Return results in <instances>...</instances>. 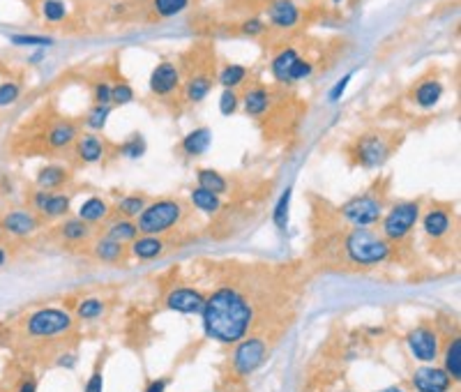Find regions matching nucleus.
<instances>
[{
    "label": "nucleus",
    "instance_id": "obj_1",
    "mask_svg": "<svg viewBox=\"0 0 461 392\" xmlns=\"http://www.w3.org/2000/svg\"><path fill=\"white\" fill-rule=\"evenodd\" d=\"M203 328L210 339L233 344L247 335L251 323V307L240 291L231 286L217 289L203 305Z\"/></svg>",
    "mask_w": 461,
    "mask_h": 392
},
{
    "label": "nucleus",
    "instance_id": "obj_2",
    "mask_svg": "<svg viewBox=\"0 0 461 392\" xmlns=\"http://www.w3.org/2000/svg\"><path fill=\"white\" fill-rule=\"evenodd\" d=\"M348 258L360 265L381 263L390 256V243L372 229H353L343 243Z\"/></svg>",
    "mask_w": 461,
    "mask_h": 392
},
{
    "label": "nucleus",
    "instance_id": "obj_3",
    "mask_svg": "<svg viewBox=\"0 0 461 392\" xmlns=\"http://www.w3.org/2000/svg\"><path fill=\"white\" fill-rule=\"evenodd\" d=\"M182 206L175 198H159L144 208V213L137 217L139 233L146 236H159V233L173 229L182 220Z\"/></svg>",
    "mask_w": 461,
    "mask_h": 392
},
{
    "label": "nucleus",
    "instance_id": "obj_4",
    "mask_svg": "<svg viewBox=\"0 0 461 392\" xmlns=\"http://www.w3.org/2000/svg\"><path fill=\"white\" fill-rule=\"evenodd\" d=\"M422 215L420 201H399L390 208L388 213H383V238L385 240H404L413 227L417 224Z\"/></svg>",
    "mask_w": 461,
    "mask_h": 392
},
{
    "label": "nucleus",
    "instance_id": "obj_5",
    "mask_svg": "<svg viewBox=\"0 0 461 392\" xmlns=\"http://www.w3.org/2000/svg\"><path fill=\"white\" fill-rule=\"evenodd\" d=\"M339 215L348 224H353L355 229H372L383 217V203L379 196L372 194V191H365V194L348 198V201L339 208Z\"/></svg>",
    "mask_w": 461,
    "mask_h": 392
},
{
    "label": "nucleus",
    "instance_id": "obj_6",
    "mask_svg": "<svg viewBox=\"0 0 461 392\" xmlns=\"http://www.w3.org/2000/svg\"><path fill=\"white\" fill-rule=\"evenodd\" d=\"M395 144L381 132H367L355 141V162L365 169H379L390 160Z\"/></svg>",
    "mask_w": 461,
    "mask_h": 392
},
{
    "label": "nucleus",
    "instance_id": "obj_7",
    "mask_svg": "<svg viewBox=\"0 0 461 392\" xmlns=\"http://www.w3.org/2000/svg\"><path fill=\"white\" fill-rule=\"evenodd\" d=\"M26 328L32 337H56L72 328V316L63 310L46 307V310H37L30 316Z\"/></svg>",
    "mask_w": 461,
    "mask_h": 392
},
{
    "label": "nucleus",
    "instance_id": "obj_8",
    "mask_svg": "<svg viewBox=\"0 0 461 392\" xmlns=\"http://www.w3.org/2000/svg\"><path fill=\"white\" fill-rule=\"evenodd\" d=\"M150 93L157 95V97H169L173 95L175 90L182 86L180 81V68L171 61H162L155 65V70L150 72Z\"/></svg>",
    "mask_w": 461,
    "mask_h": 392
},
{
    "label": "nucleus",
    "instance_id": "obj_9",
    "mask_svg": "<svg viewBox=\"0 0 461 392\" xmlns=\"http://www.w3.org/2000/svg\"><path fill=\"white\" fill-rule=\"evenodd\" d=\"M30 203H32V208H35L37 215L49 217V220H58V217H65L67 213H70L72 196L63 194V191L37 189L35 194L30 196Z\"/></svg>",
    "mask_w": 461,
    "mask_h": 392
},
{
    "label": "nucleus",
    "instance_id": "obj_10",
    "mask_svg": "<svg viewBox=\"0 0 461 392\" xmlns=\"http://www.w3.org/2000/svg\"><path fill=\"white\" fill-rule=\"evenodd\" d=\"M265 358V344L261 339H247L242 341L236 351V358H233V367H236V372L242 374V377H247V374L256 372L258 367H261Z\"/></svg>",
    "mask_w": 461,
    "mask_h": 392
},
{
    "label": "nucleus",
    "instance_id": "obj_11",
    "mask_svg": "<svg viewBox=\"0 0 461 392\" xmlns=\"http://www.w3.org/2000/svg\"><path fill=\"white\" fill-rule=\"evenodd\" d=\"M0 229L14 238H28L39 229V220L32 210H10L0 220Z\"/></svg>",
    "mask_w": 461,
    "mask_h": 392
},
{
    "label": "nucleus",
    "instance_id": "obj_12",
    "mask_svg": "<svg viewBox=\"0 0 461 392\" xmlns=\"http://www.w3.org/2000/svg\"><path fill=\"white\" fill-rule=\"evenodd\" d=\"M408 348L420 362H434L438 355V337L429 328H415L408 335Z\"/></svg>",
    "mask_w": 461,
    "mask_h": 392
},
{
    "label": "nucleus",
    "instance_id": "obj_13",
    "mask_svg": "<svg viewBox=\"0 0 461 392\" xmlns=\"http://www.w3.org/2000/svg\"><path fill=\"white\" fill-rule=\"evenodd\" d=\"M450 381L448 372L438 367H420L413 374V386L417 392H448Z\"/></svg>",
    "mask_w": 461,
    "mask_h": 392
},
{
    "label": "nucleus",
    "instance_id": "obj_14",
    "mask_svg": "<svg viewBox=\"0 0 461 392\" xmlns=\"http://www.w3.org/2000/svg\"><path fill=\"white\" fill-rule=\"evenodd\" d=\"M206 298L194 289H173L166 298V307L180 314H201L203 312Z\"/></svg>",
    "mask_w": 461,
    "mask_h": 392
},
{
    "label": "nucleus",
    "instance_id": "obj_15",
    "mask_svg": "<svg viewBox=\"0 0 461 392\" xmlns=\"http://www.w3.org/2000/svg\"><path fill=\"white\" fill-rule=\"evenodd\" d=\"M267 21H270V26L274 28H293L298 26L300 21V7L293 3V0H272L270 5H267Z\"/></svg>",
    "mask_w": 461,
    "mask_h": 392
},
{
    "label": "nucleus",
    "instance_id": "obj_16",
    "mask_svg": "<svg viewBox=\"0 0 461 392\" xmlns=\"http://www.w3.org/2000/svg\"><path fill=\"white\" fill-rule=\"evenodd\" d=\"M443 93H446V86H443V81L436 79V77H427V79L415 83L413 102H415L417 108H434L443 99Z\"/></svg>",
    "mask_w": 461,
    "mask_h": 392
},
{
    "label": "nucleus",
    "instance_id": "obj_17",
    "mask_svg": "<svg viewBox=\"0 0 461 392\" xmlns=\"http://www.w3.org/2000/svg\"><path fill=\"white\" fill-rule=\"evenodd\" d=\"M272 104V97L267 93L265 86H254L247 88L245 95L240 97V106L245 108V113L251 118H261L263 113H267V108Z\"/></svg>",
    "mask_w": 461,
    "mask_h": 392
},
{
    "label": "nucleus",
    "instance_id": "obj_18",
    "mask_svg": "<svg viewBox=\"0 0 461 392\" xmlns=\"http://www.w3.org/2000/svg\"><path fill=\"white\" fill-rule=\"evenodd\" d=\"M422 227L429 238H443L452 227V213L443 206H434L424 213Z\"/></svg>",
    "mask_w": 461,
    "mask_h": 392
},
{
    "label": "nucleus",
    "instance_id": "obj_19",
    "mask_svg": "<svg viewBox=\"0 0 461 392\" xmlns=\"http://www.w3.org/2000/svg\"><path fill=\"white\" fill-rule=\"evenodd\" d=\"M79 139V127L70 120H61L56 122L51 129L46 132V146L51 150H65L77 144Z\"/></svg>",
    "mask_w": 461,
    "mask_h": 392
},
{
    "label": "nucleus",
    "instance_id": "obj_20",
    "mask_svg": "<svg viewBox=\"0 0 461 392\" xmlns=\"http://www.w3.org/2000/svg\"><path fill=\"white\" fill-rule=\"evenodd\" d=\"M213 146V129L208 127H196L191 129L187 137L180 141V150L187 157H201L206 155Z\"/></svg>",
    "mask_w": 461,
    "mask_h": 392
},
{
    "label": "nucleus",
    "instance_id": "obj_21",
    "mask_svg": "<svg viewBox=\"0 0 461 392\" xmlns=\"http://www.w3.org/2000/svg\"><path fill=\"white\" fill-rule=\"evenodd\" d=\"M74 148H77L79 160L86 164H97V162H102V157H104V141L99 139L95 132H90V134H79Z\"/></svg>",
    "mask_w": 461,
    "mask_h": 392
},
{
    "label": "nucleus",
    "instance_id": "obj_22",
    "mask_svg": "<svg viewBox=\"0 0 461 392\" xmlns=\"http://www.w3.org/2000/svg\"><path fill=\"white\" fill-rule=\"evenodd\" d=\"M184 99H187L189 104H201L203 99L210 95L213 90V77L206 72H198V74H191V77L184 81Z\"/></svg>",
    "mask_w": 461,
    "mask_h": 392
},
{
    "label": "nucleus",
    "instance_id": "obj_23",
    "mask_svg": "<svg viewBox=\"0 0 461 392\" xmlns=\"http://www.w3.org/2000/svg\"><path fill=\"white\" fill-rule=\"evenodd\" d=\"M70 180V171L61 164H46L37 171V187L44 191H56L58 187H63L65 182Z\"/></svg>",
    "mask_w": 461,
    "mask_h": 392
},
{
    "label": "nucleus",
    "instance_id": "obj_24",
    "mask_svg": "<svg viewBox=\"0 0 461 392\" xmlns=\"http://www.w3.org/2000/svg\"><path fill=\"white\" fill-rule=\"evenodd\" d=\"M298 51L293 46H286V49H282L279 53H277L272 58V63H270V74H272V79L277 83H286L289 86V72L293 68V63L298 61Z\"/></svg>",
    "mask_w": 461,
    "mask_h": 392
},
{
    "label": "nucleus",
    "instance_id": "obj_25",
    "mask_svg": "<svg viewBox=\"0 0 461 392\" xmlns=\"http://www.w3.org/2000/svg\"><path fill=\"white\" fill-rule=\"evenodd\" d=\"M108 217V203L99 196H88L86 201L79 208V220H83L86 224H99Z\"/></svg>",
    "mask_w": 461,
    "mask_h": 392
},
{
    "label": "nucleus",
    "instance_id": "obj_26",
    "mask_svg": "<svg viewBox=\"0 0 461 392\" xmlns=\"http://www.w3.org/2000/svg\"><path fill=\"white\" fill-rule=\"evenodd\" d=\"M189 201L196 210L206 213V215H215L222 210V196L215 194L210 189H203V187H194L189 194Z\"/></svg>",
    "mask_w": 461,
    "mask_h": 392
},
{
    "label": "nucleus",
    "instance_id": "obj_27",
    "mask_svg": "<svg viewBox=\"0 0 461 392\" xmlns=\"http://www.w3.org/2000/svg\"><path fill=\"white\" fill-rule=\"evenodd\" d=\"M247 77H249V68L238 65V63H229L220 70V74H217V81H220V86L224 90H236L238 86H242V83L247 81Z\"/></svg>",
    "mask_w": 461,
    "mask_h": 392
},
{
    "label": "nucleus",
    "instance_id": "obj_28",
    "mask_svg": "<svg viewBox=\"0 0 461 392\" xmlns=\"http://www.w3.org/2000/svg\"><path fill=\"white\" fill-rule=\"evenodd\" d=\"M164 252V243L157 236H141L132 240V254L141 258V261H150Z\"/></svg>",
    "mask_w": 461,
    "mask_h": 392
},
{
    "label": "nucleus",
    "instance_id": "obj_29",
    "mask_svg": "<svg viewBox=\"0 0 461 392\" xmlns=\"http://www.w3.org/2000/svg\"><path fill=\"white\" fill-rule=\"evenodd\" d=\"M106 238H111L115 240V243H132V240H137L139 238V227H137V222L134 220H115L111 227H108L106 231Z\"/></svg>",
    "mask_w": 461,
    "mask_h": 392
},
{
    "label": "nucleus",
    "instance_id": "obj_30",
    "mask_svg": "<svg viewBox=\"0 0 461 392\" xmlns=\"http://www.w3.org/2000/svg\"><path fill=\"white\" fill-rule=\"evenodd\" d=\"M196 182H198V187L210 189L220 196L229 191V180H226L222 173L215 171V169H198L196 171Z\"/></svg>",
    "mask_w": 461,
    "mask_h": 392
},
{
    "label": "nucleus",
    "instance_id": "obj_31",
    "mask_svg": "<svg viewBox=\"0 0 461 392\" xmlns=\"http://www.w3.org/2000/svg\"><path fill=\"white\" fill-rule=\"evenodd\" d=\"M291 196H293V187H286L277 198V203L272 208V224L279 231H286L289 227V213H291Z\"/></svg>",
    "mask_w": 461,
    "mask_h": 392
},
{
    "label": "nucleus",
    "instance_id": "obj_32",
    "mask_svg": "<svg viewBox=\"0 0 461 392\" xmlns=\"http://www.w3.org/2000/svg\"><path fill=\"white\" fill-rule=\"evenodd\" d=\"M90 224H86L83 220H65V224L61 227V236L70 243H83V240L90 238Z\"/></svg>",
    "mask_w": 461,
    "mask_h": 392
},
{
    "label": "nucleus",
    "instance_id": "obj_33",
    "mask_svg": "<svg viewBox=\"0 0 461 392\" xmlns=\"http://www.w3.org/2000/svg\"><path fill=\"white\" fill-rule=\"evenodd\" d=\"M148 206V198L144 194H127L118 198V213L125 217V220H134L144 213V208Z\"/></svg>",
    "mask_w": 461,
    "mask_h": 392
},
{
    "label": "nucleus",
    "instance_id": "obj_34",
    "mask_svg": "<svg viewBox=\"0 0 461 392\" xmlns=\"http://www.w3.org/2000/svg\"><path fill=\"white\" fill-rule=\"evenodd\" d=\"M189 7V0H153V12L159 19H173Z\"/></svg>",
    "mask_w": 461,
    "mask_h": 392
},
{
    "label": "nucleus",
    "instance_id": "obj_35",
    "mask_svg": "<svg viewBox=\"0 0 461 392\" xmlns=\"http://www.w3.org/2000/svg\"><path fill=\"white\" fill-rule=\"evenodd\" d=\"M39 12L46 23H61L67 19V5L63 0H42Z\"/></svg>",
    "mask_w": 461,
    "mask_h": 392
},
{
    "label": "nucleus",
    "instance_id": "obj_36",
    "mask_svg": "<svg viewBox=\"0 0 461 392\" xmlns=\"http://www.w3.org/2000/svg\"><path fill=\"white\" fill-rule=\"evenodd\" d=\"M446 372L452 381L461 379V339H455L446 351Z\"/></svg>",
    "mask_w": 461,
    "mask_h": 392
},
{
    "label": "nucleus",
    "instance_id": "obj_37",
    "mask_svg": "<svg viewBox=\"0 0 461 392\" xmlns=\"http://www.w3.org/2000/svg\"><path fill=\"white\" fill-rule=\"evenodd\" d=\"M111 108L113 106H99V104H95L86 113V122H83V125H86L90 132H102L106 127V122H108V115H111Z\"/></svg>",
    "mask_w": 461,
    "mask_h": 392
},
{
    "label": "nucleus",
    "instance_id": "obj_38",
    "mask_svg": "<svg viewBox=\"0 0 461 392\" xmlns=\"http://www.w3.org/2000/svg\"><path fill=\"white\" fill-rule=\"evenodd\" d=\"M95 256L102 258V261H118L122 256V243H115L111 238H99L95 245Z\"/></svg>",
    "mask_w": 461,
    "mask_h": 392
},
{
    "label": "nucleus",
    "instance_id": "obj_39",
    "mask_svg": "<svg viewBox=\"0 0 461 392\" xmlns=\"http://www.w3.org/2000/svg\"><path fill=\"white\" fill-rule=\"evenodd\" d=\"M134 102V88L127 81L111 83V106H125Z\"/></svg>",
    "mask_w": 461,
    "mask_h": 392
},
{
    "label": "nucleus",
    "instance_id": "obj_40",
    "mask_svg": "<svg viewBox=\"0 0 461 392\" xmlns=\"http://www.w3.org/2000/svg\"><path fill=\"white\" fill-rule=\"evenodd\" d=\"M120 155H125L127 160H141L146 155V139L141 134L130 137L125 144L120 146Z\"/></svg>",
    "mask_w": 461,
    "mask_h": 392
},
{
    "label": "nucleus",
    "instance_id": "obj_41",
    "mask_svg": "<svg viewBox=\"0 0 461 392\" xmlns=\"http://www.w3.org/2000/svg\"><path fill=\"white\" fill-rule=\"evenodd\" d=\"M10 42L14 46H23V49H46V46H53V39L51 37H44V35H12Z\"/></svg>",
    "mask_w": 461,
    "mask_h": 392
},
{
    "label": "nucleus",
    "instance_id": "obj_42",
    "mask_svg": "<svg viewBox=\"0 0 461 392\" xmlns=\"http://www.w3.org/2000/svg\"><path fill=\"white\" fill-rule=\"evenodd\" d=\"M21 97V83L19 81H3L0 83V108L12 106Z\"/></svg>",
    "mask_w": 461,
    "mask_h": 392
},
{
    "label": "nucleus",
    "instance_id": "obj_43",
    "mask_svg": "<svg viewBox=\"0 0 461 392\" xmlns=\"http://www.w3.org/2000/svg\"><path fill=\"white\" fill-rule=\"evenodd\" d=\"M314 74V63L309 61H303V58H298L296 63H293V68L289 72V83H298V81H305Z\"/></svg>",
    "mask_w": 461,
    "mask_h": 392
},
{
    "label": "nucleus",
    "instance_id": "obj_44",
    "mask_svg": "<svg viewBox=\"0 0 461 392\" xmlns=\"http://www.w3.org/2000/svg\"><path fill=\"white\" fill-rule=\"evenodd\" d=\"M92 99L99 106H111V81H95L92 83Z\"/></svg>",
    "mask_w": 461,
    "mask_h": 392
},
{
    "label": "nucleus",
    "instance_id": "obj_45",
    "mask_svg": "<svg viewBox=\"0 0 461 392\" xmlns=\"http://www.w3.org/2000/svg\"><path fill=\"white\" fill-rule=\"evenodd\" d=\"M77 312H79L81 319H86V321L97 319V316H102V312H104V303H102V300H95V298L83 300Z\"/></svg>",
    "mask_w": 461,
    "mask_h": 392
},
{
    "label": "nucleus",
    "instance_id": "obj_46",
    "mask_svg": "<svg viewBox=\"0 0 461 392\" xmlns=\"http://www.w3.org/2000/svg\"><path fill=\"white\" fill-rule=\"evenodd\" d=\"M240 108V97L236 90H222L220 95V111L222 115H233Z\"/></svg>",
    "mask_w": 461,
    "mask_h": 392
},
{
    "label": "nucleus",
    "instance_id": "obj_47",
    "mask_svg": "<svg viewBox=\"0 0 461 392\" xmlns=\"http://www.w3.org/2000/svg\"><path fill=\"white\" fill-rule=\"evenodd\" d=\"M265 30H267L265 21L263 19H256V16H251V19L242 21V26H240V32H242V35H247V37H261Z\"/></svg>",
    "mask_w": 461,
    "mask_h": 392
},
{
    "label": "nucleus",
    "instance_id": "obj_48",
    "mask_svg": "<svg viewBox=\"0 0 461 392\" xmlns=\"http://www.w3.org/2000/svg\"><path fill=\"white\" fill-rule=\"evenodd\" d=\"M351 81H353V72H346L337 83H334V86L330 88V93H328V99H330V102H339L341 95L346 93V88H348V83H351Z\"/></svg>",
    "mask_w": 461,
    "mask_h": 392
},
{
    "label": "nucleus",
    "instance_id": "obj_49",
    "mask_svg": "<svg viewBox=\"0 0 461 392\" xmlns=\"http://www.w3.org/2000/svg\"><path fill=\"white\" fill-rule=\"evenodd\" d=\"M102 390H104V377L102 372H95L86 383V392H102Z\"/></svg>",
    "mask_w": 461,
    "mask_h": 392
},
{
    "label": "nucleus",
    "instance_id": "obj_50",
    "mask_svg": "<svg viewBox=\"0 0 461 392\" xmlns=\"http://www.w3.org/2000/svg\"><path fill=\"white\" fill-rule=\"evenodd\" d=\"M164 390H166V381L164 379H157V381H153L146 388V392H164Z\"/></svg>",
    "mask_w": 461,
    "mask_h": 392
},
{
    "label": "nucleus",
    "instance_id": "obj_51",
    "mask_svg": "<svg viewBox=\"0 0 461 392\" xmlns=\"http://www.w3.org/2000/svg\"><path fill=\"white\" fill-rule=\"evenodd\" d=\"M19 392H37V383L32 381V379H26L21 383V388H19Z\"/></svg>",
    "mask_w": 461,
    "mask_h": 392
},
{
    "label": "nucleus",
    "instance_id": "obj_52",
    "mask_svg": "<svg viewBox=\"0 0 461 392\" xmlns=\"http://www.w3.org/2000/svg\"><path fill=\"white\" fill-rule=\"evenodd\" d=\"M44 56H46V49H37V51L28 58V63L35 65V63H39V61H44Z\"/></svg>",
    "mask_w": 461,
    "mask_h": 392
},
{
    "label": "nucleus",
    "instance_id": "obj_53",
    "mask_svg": "<svg viewBox=\"0 0 461 392\" xmlns=\"http://www.w3.org/2000/svg\"><path fill=\"white\" fill-rule=\"evenodd\" d=\"M5 261H7V252L3 247H0V265H5Z\"/></svg>",
    "mask_w": 461,
    "mask_h": 392
},
{
    "label": "nucleus",
    "instance_id": "obj_54",
    "mask_svg": "<svg viewBox=\"0 0 461 392\" xmlns=\"http://www.w3.org/2000/svg\"><path fill=\"white\" fill-rule=\"evenodd\" d=\"M381 392H404L401 388H385V390H381Z\"/></svg>",
    "mask_w": 461,
    "mask_h": 392
},
{
    "label": "nucleus",
    "instance_id": "obj_55",
    "mask_svg": "<svg viewBox=\"0 0 461 392\" xmlns=\"http://www.w3.org/2000/svg\"><path fill=\"white\" fill-rule=\"evenodd\" d=\"M332 3H334V5H341V3H343V0H332Z\"/></svg>",
    "mask_w": 461,
    "mask_h": 392
},
{
    "label": "nucleus",
    "instance_id": "obj_56",
    "mask_svg": "<svg viewBox=\"0 0 461 392\" xmlns=\"http://www.w3.org/2000/svg\"><path fill=\"white\" fill-rule=\"evenodd\" d=\"M0 233H3V229H0Z\"/></svg>",
    "mask_w": 461,
    "mask_h": 392
}]
</instances>
